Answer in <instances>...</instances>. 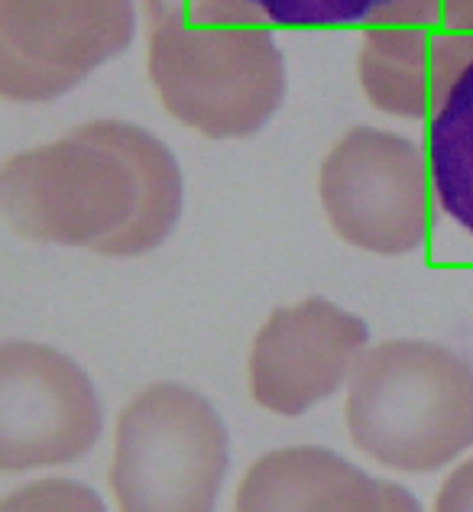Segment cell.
<instances>
[{
  "instance_id": "cell-1",
  "label": "cell",
  "mask_w": 473,
  "mask_h": 512,
  "mask_svg": "<svg viewBox=\"0 0 473 512\" xmlns=\"http://www.w3.org/2000/svg\"><path fill=\"white\" fill-rule=\"evenodd\" d=\"M182 201L169 146L127 120H91L0 169V208L13 231L101 256H143L166 244Z\"/></svg>"
},
{
  "instance_id": "cell-2",
  "label": "cell",
  "mask_w": 473,
  "mask_h": 512,
  "mask_svg": "<svg viewBox=\"0 0 473 512\" xmlns=\"http://www.w3.org/2000/svg\"><path fill=\"white\" fill-rule=\"evenodd\" d=\"M146 69L166 111L208 140L260 133L286 101V59L247 0H140Z\"/></svg>"
},
{
  "instance_id": "cell-3",
  "label": "cell",
  "mask_w": 473,
  "mask_h": 512,
  "mask_svg": "<svg viewBox=\"0 0 473 512\" xmlns=\"http://www.w3.org/2000/svg\"><path fill=\"white\" fill-rule=\"evenodd\" d=\"M347 431L383 467L441 470L473 448V367L435 341L367 347L347 383Z\"/></svg>"
},
{
  "instance_id": "cell-4",
  "label": "cell",
  "mask_w": 473,
  "mask_h": 512,
  "mask_svg": "<svg viewBox=\"0 0 473 512\" xmlns=\"http://www.w3.org/2000/svg\"><path fill=\"white\" fill-rule=\"evenodd\" d=\"M231 461L218 409L192 386L156 383L117 419L111 490L120 512H214Z\"/></svg>"
},
{
  "instance_id": "cell-5",
  "label": "cell",
  "mask_w": 473,
  "mask_h": 512,
  "mask_svg": "<svg viewBox=\"0 0 473 512\" xmlns=\"http://www.w3.org/2000/svg\"><path fill=\"white\" fill-rule=\"evenodd\" d=\"M431 166L412 140L354 127L331 146L318 175L321 208L350 247L402 256L428 237Z\"/></svg>"
},
{
  "instance_id": "cell-6",
  "label": "cell",
  "mask_w": 473,
  "mask_h": 512,
  "mask_svg": "<svg viewBox=\"0 0 473 512\" xmlns=\"http://www.w3.org/2000/svg\"><path fill=\"white\" fill-rule=\"evenodd\" d=\"M133 0H0V94L46 104L127 52Z\"/></svg>"
},
{
  "instance_id": "cell-7",
  "label": "cell",
  "mask_w": 473,
  "mask_h": 512,
  "mask_svg": "<svg viewBox=\"0 0 473 512\" xmlns=\"http://www.w3.org/2000/svg\"><path fill=\"white\" fill-rule=\"evenodd\" d=\"M101 425L98 389L72 357L36 341L0 347V470L72 464L98 444Z\"/></svg>"
},
{
  "instance_id": "cell-8",
  "label": "cell",
  "mask_w": 473,
  "mask_h": 512,
  "mask_svg": "<svg viewBox=\"0 0 473 512\" xmlns=\"http://www.w3.org/2000/svg\"><path fill=\"white\" fill-rule=\"evenodd\" d=\"M467 59H473V0H399L370 23L357 72L376 111L428 117Z\"/></svg>"
},
{
  "instance_id": "cell-9",
  "label": "cell",
  "mask_w": 473,
  "mask_h": 512,
  "mask_svg": "<svg viewBox=\"0 0 473 512\" xmlns=\"http://www.w3.org/2000/svg\"><path fill=\"white\" fill-rule=\"evenodd\" d=\"M367 321L321 295L276 308L250 350V393L276 415H302L350 383L367 350Z\"/></svg>"
},
{
  "instance_id": "cell-10",
  "label": "cell",
  "mask_w": 473,
  "mask_h": 512,
  "mask_svg": "<svg viewBox=\"0 0 473 512\" xmlns=\"http://www.w3.org/2000/svg\"><path fill=\"white\" fill-rule=\"evenodd\" d=\"M234 512H386L383 483L328 448H279L243 474Z\"/></svg>"
},
{
  "instance_id": "cell-11",
  "label": "cell",
  "mask_w": 473,
  "mask_h": 512,
  "mask_svg": "<svg viewBox=\"0 0 473 512\" xmlns=\"http://www.w3.org/2000/svg\"><path fill=\"white\" fill-rule=\"evenodd\" d=\"M428 166L441 211L473 237V59H467L428 114Z\"/></svg>"
},
{
  "instance_id": "cell-12",
  "label": "cell",
  "mask_w": 473,
  "mask_h": 512,
  "mask_svg": "<svg viewBox=\"0 0 473 512\" xmlns=\"http://www.w3.org/2000/svg\"><path fill=\"white\" fill-rule=\"evenodd\" d=\"M269 23L292 30H331V26L373 23L399 0H247Z\"/></svg>"
},
{
  "instance_id": "cell-13",
  "label": "cell",
  "mask_w": 473,
  "mask_h": 512,
  "mask_svg": "<svg viewBox=\"0 0 473 512\" xmlns=\"http://www.w3.org/2000/svg\"><path fill=\"white\" fill-rule=\"evenodd\" d=\"M0 512H107L104 500L78 480H36L13 490Z\"/></svg>"
},
{
  "instance_id": "cell-14",
  "label": "cell",
  "mask_w": 473,
  "mask_h": 512,
  "mask_svg": "<svg viewBox=\"0 0 473 512\" xmlns=\"http://www.w3.org/2000/svg\"><path fill=\"white\" fill-rule=\"evenodd\" d=\"M435 512H473V457L444 480Z\"/></svg>"
},
{
  "instance_id": "cell-15",
  "label": "cell",
  "mask_w": 473,
  "mask_h": 512,
  "mask_svg": "<svg viewBox=\"0 0 473 512\" xmlns=\"http://www.w3.org/2000/svg\"><path fill=\"white\" fill-rule=\"evenodd\" d=\"M383 500L386 512H422V503L405 487H399V483H383Z\"/></svg>"
}]
</instances>
